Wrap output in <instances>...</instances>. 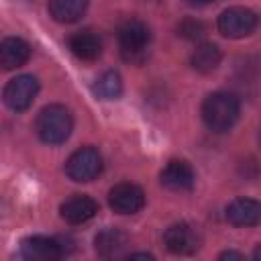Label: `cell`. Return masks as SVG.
I'll return each mask as SVG.
<instances>
[{
  "label": "cell",
  "instance_id": "9c48e42d",
  "mask_svg": "<svg viewBox=\"0 0 261 261\" xmlns=\"http://www.w3.org/2000/svg\"><path fill=\"white\" fill-rule=\"evenodd\" d=\"M194 181H196V175L188 161L173 159L161 171V186H165L171 192H188L192 190Z\"/></svg>",
  "mask_w": 261,
  "mask_h": 261
},
{
  "label": "cell",
  "instance_id": "277c9868",
  "mask_svg": "<svg viewBox=\"0 0 261 261\" xmlns=\"http://www.w3.org/2000/svg\"><path fill=\"white\" fill-rule=\"evenodd\" d=\"M102 171V155L94 147L73 151L65 163V173L73 181H92Z\"/></svg>",
  "mask_w": 261,
  "mask_h": 261
},
{
  "label": "cell",
  "instance_id": "ffe728a7",
  "mask_svg": "<svg viewBox=\"0 0 261 261\" xmlns=\"http://www.w3.org/2000/svg\"><path fill=\"white\" fill-rule=\"evenodd\" d=\"M241 257H243V255L237 253V251H226V253L220 255V259H241Z\"/></svg>",
  "mask_w": 261,
  "mask_h": 261
},
{
  "label": "cell",
  "instance_id": "8992f818",
  "mask_svg": "<svg viewBox=\"0 0 261 261\" xmlns=\"http://www.w3.org/2000/svg\"><path fill=\"white\" fill-rule=\"evenodd\" d=\"M37 92H39L37 77L35 75H29V73H22V75H16L14 80H10L6 84L2 98H4V104L10 110L22 112V110H27L33 104Z\"/></svg>",
  "mask_w": 261,
  "mask_h": 261
},
{
  "label": "cell",
  "instance_id": "7c38bea8",
  "mask_svg": "<svg viewBox=\"0 0 261 261\" xmlns=\"http://www.w3.org/2000/svg\"><path fill=\"white\" fill-rule=\"evenodd\" d=\"M226 220L234 226H255L261 220V206L251 198H237L226 208Z\"/></svg>",
  "mask_w": 261,
  "mask_h": 261
},
{
  "label": "cell",
  "instance_id": "8fae6325",
  "mask_svg": "<svg viewBox=\"0 0 261 261\" xmlns=\"http://www.w3.org/2000/svg\"><path fill=\"white\" fill-rule=\"evenodd\" d=\"M20 253L22 257L33 259V261H55L63 255V249L55 239L37 234V237H29L22 241Z\"/></svg>",
  "mask_w": 261,
  "mask_h": 261
},
{
  "label": "cell",
  "instance_id": "9a60e30c",
  "mask_svg": "<svg viewBox=\"0 0 261 261\" xmlns=\"http://www.w3.org/2000/svg\"><path fill=\"white\" fill-rule=\"evenodd\" d=\"M71 53L82 61H94L102 53V41L94 31H77L69 37Z\"/></svg>",
  "mask_w": 261,
  "mask_h": 261
},
{
  "label": "cell",
  "instance_id": "30bf717a",
  "mask_svg": "<svg viewBox=\"0 0 261 261\" xmlns=\"http://www.w3.org/2000/svg\"><path fill=\"white\" fill-rule=\"evenodd\" d=\"M59 210H61V218L65 222H69V224H84V222H88L90 218L96 216L98 204H96V200H92L86 194H75V196L67 198L61 204Z\"/></svg>",
  "mask_w": 261,
  "mask_h": 261
},
{
  "label": "cell",
  "instance_id": "44dd1931",
  "mask_svg": "<svg viewBox=\"0 0 261 261\" xmlns=\"http://www.w3.org/2000/svg\"><path fill=\"white\" fill-rule=\"evenodd\" d=\"M188 4H192V6H204V4H210V2H214V0H186Z\"/></svg>",
  "mask_w": 261,
  "mask_h": 261
},
{
  "label": "cell",
  "instance_id": "6da1fadb",
  "mask_svg": "<svg viewBox=\"0 0 261 261\" xmlns=\"http://www.w3.org/2000/svg\"><path fill=\"white\" fill-rule=\"evenodd\" d=\"M239 112H241L239 98L228 92H214L202 104V118L206 126L214 133L228 130L237 122Z\"/></svg>",
  "mask_w": 261,
  "mask_h": 261
},
{
  "label": "cell",
  "instance_id": "3957f363",
  "mask_svg": "<svg viewBox=\"0 0 261 261\" xmlns=\"http://www.w3.org/2000/svg\"><path fill=\"white\" fill-rule=\"evenodd\" d=\"M149 41H151V35L147 24L137 18L122 22L118 29V47L126 61H133V63L143 61L147 55Z\"/></svg>",
  "mask_w": 261,
  "mask_h": 261
},
{
  "label": "cell",
  "instance_id": "52a82bcc",
  "mask_svg": "<svg viewBox=\"0 0 261 261\" xmlns=\"http://www.w3.org/2000/svg\"><path fill=\"white\" fill-rule=\"evenodd\" d=\"M108 204L118 214H135L145 206V192L135 184H116L108 192Z\"/></svg>",
  "mask_w": 261,
  "mask_h": 261
},
{
  "label": "cell",
  "instance_id": "5bb4252c",
  "mask_svg": "<svg viewBox=\"0 0 261 261\" xmlns=\"http://www.w3.org/2000/svg\"><path fill=\"white\" fill-rule=\"evenodd\" d=\"M96 253L104 259H116L122 257L128 247V237L118 228H104L94 239Z\"/></svg>",
  "mask_w": 261,
  "mask_h": 261
},
{
  "label": "cell",
  "instance_id": "2e32d148",
  "mask_svg": "<svg viewBox=\"0 0 261 261\" xmlns=\"http://www.w3.org/2000/svg\"><path fill=\"white\" fill-rule=\"evenodd\" d=\"M88 0H49V14L57 22H75L84 16Z\"/></svg>",
  "mask_w": 261,
  "mask_h": 261
},
{
  "label": "cell",
  "instance_id": "5b68a950",
  "mask_svg": "<svg viewBox=\"0 0 261 261\" xmlns=\"http://www.w3.org/2000/svg\"><path fill=\"white\" fill-rule=\"evenodd\" d=\"M257 27V14L243 6L226 8L218 16V31L228 39H243L251 35Z\"/></svg>",
  "mask_w": 261,
  "mask_h": 261
},
{
  "label": "cell",
  "instance_id": "ba28073f",
  "mask_svg": "<svg viewBox=\"0 0 261 261\" xmlns=\"http://www.w3.org/2000/svg\"><path fill=\"white\" fill-rule=\"evenodd\" d=\"M163 243H165L167 251H171L173 255H190L200 247L198 232L186 222L169 226L163 234Z\"/></svg>",
  "mask_w": 261,
  "mask_h": 261
},
{
  "label": "cell",
  "instance_id": "7a4b0ae2",
  "mask_svg": "<svg viewBox=\"0 0 261 261\" xmlns=\"http://www.w3.org/2000/svg\"><path fill=\"white\" fill-rule=\"evenodd\" d=\"M35 128L43 143L61 145L67 141V137L71 135V128H73L71 112L61 104H49L39 112Z\"/></svg>",
  "mask_w": 261,
  "mask_h": 261
},
{
  "label": "cell",
  "instance_id": "ac0fdd59",
  "mask_svg": "<svg viewBox=\"0 0 261 261\" xmlns=\"http://www.w3.org/2000/svg\"><path fill=\"white\" fill-rule=\"evenodd\" d=\"M120 92H122V80L116 71L102 73L94 84V94L102 100H114L120 96Z\"/></svg>",
  "mask_w": 261,
  "mask_h": 261
},
{
  "label": "cell",
  "instance_id": "d6986e66",
  "mask_svg": "<svg viewBox=\"0 0 261 261\" xmlns=\"http://www.w3.org/2000/svg\"><path fill=\"white\" fill-rule=\"evenodd\" d=\"M179 35L186 37V39H198L204 35V24L200 20H194V18H186L181 24H179Z\"/></svg>",
  "mask_w": 261,
  "mask_h": 261
},
{
  "label": "cell",
  "instance_id": "4fadbf2b",
  "mask_svg": "<svg viewBox=\"0 0 261 261\" xmlns=\"http://www.w3.org/2000/svg\"><path fill=\"white\" fill-rule=\"evenodd\" d=\"M31 57V45L20 37H8L0 43V69H16Z\"/></svg>",
  "mask_w": 261,
  "mask_h": 261
},
{
  "label": "cell",
  "instance_id": "e0dca14e",
  "mask_svg": "<svg viewBox=\"0 0 261 261\" xmlns=\"http://www.w3.org/2000/svg\"><path fill=\"white\" fill-rule=\"evenodd\" d=\"M220 59H222L220 49H218L214 43H202V45H198V47L194 49L190 63H192V67H194L196 71H200V73H210V71H214V69L220 65Z\"/></svg>",
  "mask_w": 261,
  "mask_h": 261
}]
</instances>
